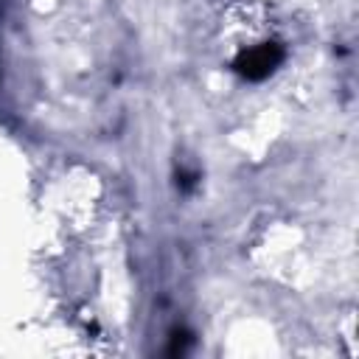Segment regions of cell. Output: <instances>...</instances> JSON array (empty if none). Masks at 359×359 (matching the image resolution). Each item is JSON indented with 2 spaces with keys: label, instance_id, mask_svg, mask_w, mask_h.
Here are the masks:
<instances>
[{
  "label": "cell",
  "instance_id": "6da1fadb",
  "mask_svg": "<svg viewBox=\"0 0 359 359\" xmlns=\"http://www.w3.org/2000/svg\"><path fill=\"white\" fill-rule=\"evenodd\" d=\"M278 62H280V50H275V48H269V45H261V48L244 53L236 67H238L244 76H250V79H261V76H266Z\"/></svg>",
  "mask_w": 359,
  "mask_h": 359
}]
</instances>
